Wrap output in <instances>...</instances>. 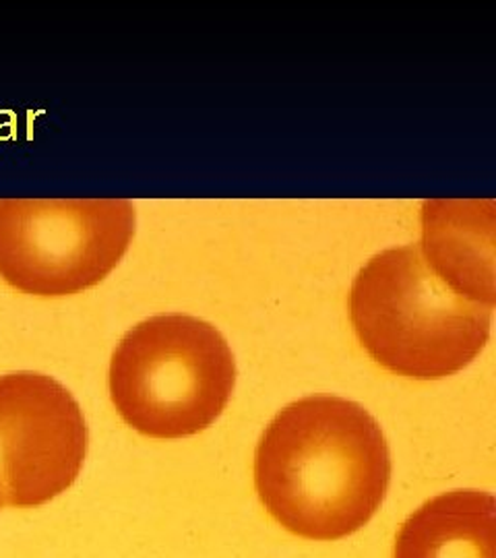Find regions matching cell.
<instances>
[{
    "mask_svg": "<svg viewBox=\"0 0 496 558\" xmlns=\"http://www.w3.org/2000/svg\"><path fill=\"white\" fill-rule=\"evenodd\" d=\"M391 482L387 439L360 403L311 396L269 422L255 451L267 513L298 538H348L375 518Z\"/></svg>",
    "mask_w": 496,
    "mask_h": 558,
    "instance_id": "obj_1",
    "label": "cell"
},
{
    "mask_svg": "<svg viewBox=\"0 0 496 558\" xmlns=\"http://www.w3.org/2000/svg\"><path fill=\"white\" fill-rule=\"evenodd\" d=\"M350 319L383 368L416 380L463 371L491 338L493 306L461 296L426 263L420 244L389 248L358 271Z\"/></svg>",
    "mask_w": 496,
    "mask_h": 558,
    "instance_id": "obj_2",
    "label": "cell"
},
{
    "mask_svg": "<svg viewBox=\"0 0 496 558\" xmlns=\"http://www.w3.org/2000/svg\"><path fill=\"white\" fill-rule=\"evenodd\" d=\"M237 385L228 341L207 320L158 315L120 339L108 371L110 399L133 430L184 439L209 428Z\"/></svg>",
    "mask_w": 496,
    "mask_h": 558,
    "instance_id": "obj_3",
    "label": "cell"
},
{
    "mask_svg": "<svg viewBox=\"0 0 496 558\" xmlns=\"http://www.w3.org/2000/svg\"><path fill=\"white\" fill-rule=\"evenodd\" d=\"M135 236L126 199H0V278L59 299L98 286Z\"/></svg>",
    "mask_w": 496,
    "mask_h": 558,
    "instance_id": "obj_4",
    "label": "cell"
},
{
    "mask_svg": "<svg viewBox=\"0 0 496 558\" xmlns=\"http://www.w3.org/2000/svg\"><path fill=\"white\" fill-rule=\"evenodd\" d=\"M89 433L80 401L52 377L0 375V500L34 509L80 478Z\"/></svg>",
    "mask_w": 496,
    "mask_h": 558,
    "instance_id": "obj_5",
    "label": "cell"
},
{
    "mask_svg": "<svg viewBox=\"0 0 496 558\" xmlns=\"http://www.w3.org/2000/svg\"><path fill=\"white\" fill-rule=\"evenodd\" d=\"M480 207V201H426L420 251L461 296L495 308L493 207Z\"/></svg>",
    "mask_w": 496,
    "mask_h": 558,
    "instance_id": "obj_6",
    "label": "cell"
},
{
    "mask_svg": "<svg viewBox=\"0 0 496 558\" xmlns=\"http://www.w3.org/2000/svg\"><path fill=\"white\" fill-rule=\"evenodd\" d=\"M394 558H496V500L451 490L426 500L401 525Z\"/></svg>",
    "mask_w": 496,
    "mask_h": 558,
    "instance_id": "obj_7",
    "label": "cell"
},
{
    "mask_svg": "<svg viewBox=\"0 0 496 558\" xmlns=\"http://www.w3.org/2000/svg\"><path fill=\"white\" fill-rule=\"evenodd\" d=\"M0 507H2V500H0Z\"/></svg>",
    "mask_w": 496,
    "mask_h": 558,
    "instance_id": "obj_8",
    "label": "cell"
}]
</instances>
